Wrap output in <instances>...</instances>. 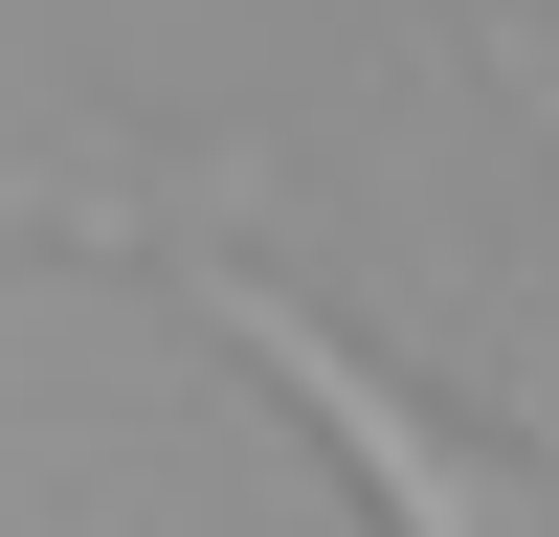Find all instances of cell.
Here are the masks:
<instances>
[{"instance_id": "cell-1", "label": "cell", "mask_w": 559, "mask_h": 537, "mask_svg": "<svg viewBox=\"0 0 559 537\" xmlns=\"http://www.w3.org/2000/svg\"><path fill=\"white\" fill-rule=\"evenodd\" d=\"M448 23H471V68H492V90L537 68V23H515V0H448Z\"/></svg>"}, {"instance_id": "cell-2", "label": "cell", "mask_w": 559, "mask_h": 537, "mask_svg": "<svg viewBox=\"0 0 559 537\" xmlns=\"http://www.w3.org/2000/svg\"><path fill=\"white\" fill-rule=\"evenodd\" d=\"M515 112H537V157H559V68H515Z\"/></svg>"}]
</instances>
